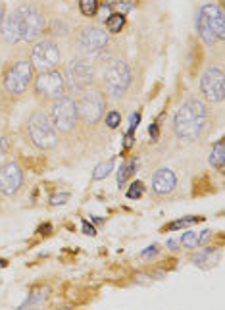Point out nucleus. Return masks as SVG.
<instances>
[{
  "instance_id": "nucleus-1",
  "label": "nucleus",
  "mask_w": 225,
  "mask_h": 310,
  "mask_svg": "<svg viewBox=\"0 0 225 310\" xmlns=\"http://www.w3.org/2000/svg\"><path fill=\"white\" fill-rule=\"evenodd\" d=\"M208 108L202 100L189 98L181 104V108L175 112L173 118V131L179 139L191 143L202 137L204 129L208 127Z\"/></svg>"
},
{
  "instance_id": "nucleus-2",
  "label": "nucleus",
  "mask_w": 225,
  "mask_h": 310,
  "mask_svg": "<svg viewBox=\"0 0 225 310\" xmlns=\"http://www.w3.org/2000/svg\"><path fill=\"white\" fill-rule=\"evenodd\" d=\"M196 31L206 44H214L225 37L224 10L216 4H204L196 16Z\"/></svg>"
},
{
  "instance_id": "nucleus-3",
  "label": "nucleus",
  "mask_w": 225,
  "mask_h": 310,
  "mask_svg": "<svg viewBox=\"0 0 225 310\" xmlns=\"http://www.w3.org/2000/svg\"><path fill=\"white\" fill-rule=\"evenodd\" d=\"M27 133L31 143L41 151H52L58 147V131L42 110H35L27 122Z\"/></svg>"
},
{
  "instance_id": "nucleus-4",
  "label": "nucleus",
  "mask_w": 225,
  "mask_h": 310,
  "mask_svg": "<svg viewBox=\"0 0 225 310\" xmlns=\"http://www.w3.org/2000/svg\"><path fill=\"white\" fill-rule=\"evenodd\" d=\"M65 91H73V93H83L87 91L93 83H95V66L87 58H73L71 62L65 66Z\"/></svg>"
},
{
  "instance_id": "nucleus-5",
  "label": "nucleus",
  "mask_w": 225,
  "mask_h": 310,
  "mask_svg": "<svg viewBox=\"0 0 225 310\" xmlns=\"http://www.w3.org/2000/svg\"><path fill=\"white\" fill-rule=\"evenodd\" d=\"M48 118L52 125L56 127V131L62 133H71L77 124H79V116H77V100L73 96H60L56 100H52Z\"/></svg>"
},
{
  "instance_id": "nucleus-6",
  "label": "nucleus",
  "mask_w": 225,
  "mask_h": 310,
  "mask_svg": "<svg viewBox=\"0 0 225 310\" xmlns=\"http://www.w3.org/2000/svg\"><path fill=\"white\" fill-rule=\"evenodd\" d=\"M131 85V67L125 60L114 58L104 67V87L112 98H122Z\"/></svg>"
},
{
  "instance_id": "nucleus-7",
  "label": "nucleus",
  "mask_w": 225,
  "mask_h": 310,
  "mask_svg": "<svg viewBox=\"0 0 225 310\" xmlns=\"http://www.w3.org/2000/svg\"><path fill=\"white\" fill-rule=\"evenodd\" d=\"M110 44V37L108 31H104L102 27L91 25V27H83L77 35V50L81 54V58L93 60L104 54V50Z\"/></svg>"
},
{
  "instance_id": "nucleus-8",
  "label": "nucleus",
  "mask_w": 225,
  "mask_h": 310,
  "mask_svg": "<svg viewBox=\"0 0 225 310\" xmlns=\"http://www.w3.org/2000/svg\"><path fill=\"white\" fill-rule=\"evenodd\" d=\"M106 108V96L98 89H87L81 93V98L77 100V116L79 122L85 125H97Z\"/></svg>"
},
{
  "instance_id": "nucleus-9",
  "label": "nucleus",
  "mask_w": 225,
  "mask_h": 310,
  "mask_svg": "<svg viewBox=\"0 0 225 310\" xmlns=\"http://www.w3.org/2000/svg\"><path fill=\"white\" fill-rule=\"evenodd\" d=\"M16 22H18V29H20V39L21 41H35L41 37V33L44 29V16L41 14V10H37L31 4L20 6L18 10H14Z\"/></svg>"
},
{
  "instance_id": "nucleus-10",
  "label": "nucleus",
  "mask_w": 225,
  "mask_h": 310,
  "mask_svg": "<svg viewBox=\"0 0 225 310\" xmlns=\"http://www.w3.org/2000/svg\"><path fill=\"white\" fill-rule=\"evenodd\" d=\"M33 79V64L31 60H20L16 62L4 75V89L10 94H23L27 91Z\"/></svg>"
},
{
  "instance_id": "nucleus-11",
  "label": "nucleus",
  "mask_w": 225,
  "mask_h": 310,
  "mask_svg": "<svg viewBox=\"0 0 225 310\" xmlns=\"http://www.w3.org/2000/svg\"><path fill=\"white\" fill-rule=\"evenodd\" d=\"M35 93L42 96L44 100H56L65 94V81L64 75L56 69L50 71H39L35 79Z\"/></svg>"
},
{
  "instance_id": "nucleus-12",
  "label": "nucleus",
  "mask_w": 225,
  "mask_h": 310,
  "mask_svg": "<svg viewBox=\"0 0 225 310\" xmlns=\"http://www.w3.org/2000/svg\"><path fill=\"white\" fill-rule=\"evenodd\" d=\"M60 48L54 41H41L33 46L31 52V64L33 69L37 71H50V69H56V66L60 64Z\"/></svg>"
},
{
  "instance_id": "nucleus-13",
  "label": "nucleus",
  "mask_w": 225,
  "mask_h": 310,
  "mask_svg": "<svg viewBox=\"0 0 225 310\" xmlns=\"http://www.w3.org/2000/svg\"><path fill=\"white\" fill-rule=\"evenodd\" d=\"M200 91L208 102H222L225 93L224 71L220 67H208L200 77Z\"/></svg>"
},
{
  "instance_id": "nucleus-14",
  "label": "nucleus",
  "mask_w": 225,
  "mask_h": 310,
  "mask_svg": "<svg viewBox=\"0 0 225 310\" xmlns=\"http://www.w3.org/2000/svg\"><path fill=\"white\" fill-rule=\"evenodd\" d=\"M23 185V172L16 162H6L0 166V195L14 197Z\"/></svg>"
},
{
  "instance_id": "nucleus-15",
  "label": "nucleus",
  "mask_w": 225,
  "mask_h": 310,
  "mask_svg": "<svg viewBox=\"0 0 225 310\" xmlns=\"http://www.w3.org/2000/svg\"><path fill=\"white\" fill-rule=\"evenodd\" d=\"M177 185V177L169 168H162L152 177V191L156 195H169Z\"/></svg>"
},
{
  "instance_id": "nucleus-16",
  "label": "nucleus",
  "mask_w": 225,
  "mask_h": 310,
  "mask_svg": "<svg viewBox=\"0 0 225 310\" xmlns=\"http://www.w3.org/2000/svg\"><path fill=\"white\" fill-rule=\"evenodd\" d=\"M2 35H4V39H6L8 43H12V44H16V43H20V41H21V39H20V29H18V22H16L14 12H12L8 18H4V23H2Z\"/></svg>"
},
{
  "instance_id": "nucleus-17",
  "label": "nucleus",
  "mask_w": 225,
  "mask_h": 310,
  "mask_svg": "<svg viewBox=\"0 0 225 310\" xmlns=\"http://www.w3.org/2000/svg\"><path fill=\"white\" fill-rule=\"evenodd\" d=\"M210 164H212L216 170H220V172L225 170V141L224 139H220V141L214 143L212 153H210Z\"/></svg>"
},
{
  "instance_id": "nucleus-18",
  "label": "nucleus",
  "mask_w": 225,
  "mask_h": 310,
  "mask_svg": "<svg viewBox=\"0 0 225 310\" xmlns=\"http://www.w3.org/2000/svg\"><path fill=\"white\" fill-rule=\"evenodd\" d=\"M46 299H48V289L44 287V289H35L29 293V297L25 299V303H21V307L20 309H31V307H41L42 303H46Z\"/></svg>"
},
{
  "instance_id": "nucleus-19",
  "label": "nucleus",
  "mask_w": 225,
  "mask_h": 310,
  "mask_svg": "<svg viewBox=\"0 0 225 310\" xmlns=\"http://www.w3.org/2000/svg\"><path fill=\"white\" fill-rule=\"evenodd\" d=\"M135 172H137V162H135V160H131V162H127L125 166H122L120 172H118V185L120 187L125 185L129 177L135 176Z\"/></svg>"
},
{
  "instance_id": "nucleus-20",
  "label": "nucleus",
  "mask_w": 225,
  "mask_h": 310,
  "mask_svg": "<svg viewBox=\"0 0 225 310\" xmlns=\"http://www.w3.org/2000/svg\"><path fill=\"white\" fill-rule=\"evenodd\" d=\"M125 25V16L123 14H112L106 20V29L110 33H120Z\"/></svg>"
},
{
  "instance_id": "nucleus-21",
  "label": "nucleus",
  "mask_w": 225,
  "mask_h": 310,
  "mask_svg": "<svg viewBox=\"0 0 225 310\" xmlns=\"http://www.w3.org/2000/svg\"><path fill=\"white\" fill-rule=\"evenodd\" d=\"M112 170H114V160H106V162H102V164H98L97 168H95V172H93V179H106L110 174H112Z\"/></svg>"
},
{
  "instance_id": "nucleus-22",
  "label": "nucleus",
  "mask_w": 225,
  "mask_h": 310,
  "mask_svg": "<svg viewBox=\"0 0 225 310\" xmlns=\"http://www.w3.org/2000/svg\"><path fill=\"white\" fill-rule=\"evenodd\" d=\"M179 243H181L185 248L200 247V231H187V233L181 237V241H179Z\"/></svg>"
},
{
  "instance_id": "nucleus-23",
  "label": "nucleus",
  "mask_w": 225,
  "mask_h": 310,
  "mask_svg": "<svg viewBox=\"0 0 225 310\" xmlns=\"http://www.w3.org/2000/svg\"><path fill=\"white\" fill-rule=\"evenodd\" d=\"M79 10L83 16L93 18L98 12V0H79Z\"/></svg>"
},
{
  "instance_id": "nucleus-24",
  "label": "nucleus",
  "mask_w": 225,
  "mask_h": 310,
  "mask_svg": "<svg viewBox=\"0 0 225 310\" xmlns=\"http://www.w3.org/2000/svg\"><path fill=\"white\" fill-rule=\"evenodd\" d=\"M200 218L196 216H189V218H181V220H175V221H171L165 229L167 231H177V229H183V227H189V225H193V223H196Z\"/></svg>"
},
{
  "instance_id": "nucleus-25",
  "label": "nucleus",
  "mask_w": 225,
  "mask_h": 310,
  "mask_svg": "<svg viewBox=\"0 0 225 310\" xmlns=\"http://www.w3.org/2000/svg\"><path fill=\"white\" fill-rule=\"evenodd\" d=\"M143 193H144V185H143L141 181H135V183H131V187L127 189V197H129V199H141V197H143Z\"/></svg>"
},
{
  "instance_id": "nucleus-26",
  "label": "nucleus",
  "mask_w": 225,
  "mask_h": 310,
  "mask_svg": "<svg viewBox=\"0 0 225 310\" xmlns=\"http://www.w3.org/2000/svg\"><path fill=\"white\" fill-rule=\"evenodd\" d=\"M120 122H122V114H120V112L112 110V112L106 114V125H108L110 129H116V127L120 125Z\"/></svg>"
},
{
  "instance_id": "nucleus-27",
  "label": "nucleus",
  "mask_w": 225,
  "mask_h": 310,
  "mask_svg": "<svg viewBox=\"0 0 225 310\" xmlns=\"http://www.w3.org/2000/svg\"><path fill=\"white\" fill-rule=\"evenodd\" d=\"M212 254H214V250H212V248H204V250H200V252H196V254H194L193 262L194 264H198V266H202V264H204V262H206Z\"/></svg>"
},
{
  "instance_id": "nucleus-28",
  "label": "nucleus",
  "mask_w": 225,
  "mask_h": 310,
  "mask_svg": "<svg viewBox=\"0 0 225 310\" xmlns=\"http://www.w3.org/2000/svg\"><path fill=\"white\" fill-rule=\"evenodd\" d=\"M69 200V193H60V195H54L50 199V204L52 206H58V204H65Z\"/></svg>"
},
{
  "instance_id": "nucleus-29",
  "label": "nucleus",
  "mask_w": 225,
  "mask_h": 310,
  "mask_svg": "<svg viewBox=\"0 0 225 310\" xmlns=\"http://www.w3.org/2000/svg\"><path fill=\"white\" fill-rule=\"evenodd\" d=\"M156 252H158V245H152L150 248L143 250V252H141V256H143V258H152V256H156Z\"/></svg>"
},
{
  "instance_id": "nucleus-30",
  "label": "nucleus",
  "mask_w": 225,
  "mask_h": 310,
  "mask_svg": "<svg viewBox=\"0 0 225 310\" xmlns=\"http://www.w3.org/2000/svg\"><path fill=\"white\" fill-rule=\"evenodd\" d=\"M83 233L93 237V235H97V229H95V227H93V225H91V223L85 220V221H83Z\"/></svg>"
},
{
  "instance_id": "nucleus-31",
  "label": "nucleus",
  "mask_w": 225,
  "mask_h": 310,
  "mask_svg": "<svg viewBox=\"0 0 225 310\" xmlns=\"http://www.w3.org/2000/svg\"><path fill=\"white\" fill-rule=\"evenodd\" d=\"M133 131H135V129L129 127L127 135H125V141H123V147H125V149H131V147H133Z\"/></svg>"
},
{
  "instance_id": "nucleus-32",
  "label": "nucleus",
  "mask_w": 225,
  "mask_h": 310,
  "mask_svg": "<svg viewBox=\"0 0 225 310\" xmlns=\"http://www.w3.org/2000/svg\"><path fill=\"white\" fill-rule=\"evenodd\" d=\"M129 10H133V4H129V2H122V4H120V12H118V14H123V16H125Z\"/></svg>"
},
{
  "instance_id": "nucleus-33",
  "label": "nucleus",
  "mask_w": 225,
  "mask_h": 310,
  "mask_svg": "<svg viewBox=\"0 0 225 310\" xmlns=\"http://www.w3.org/2000/svg\"><path fill=\"white\" fill-rule=\"evenodd\" d=\"M6 151H8V141L4 137H0V158H4Z\"/></svg>"
},
{
  "instance_id": "nucleus-34",
  "label": "nucleus",
  "mask_w": 225,
  "mask_h": 310,
  "mask_svg": "<svg viewBox=\"0 0 225 310\" xmlns=\"http://www.w3.org/2000/svg\"><path fill=\"white\" fill-rule=\"evenodd\" d=\"M110 14H112V8H110V4H106V8H102V16H100V20L104 22V20H108L110 18Z\"/></svg>"
},
{
  "instance_id": "nucleus-35",
  "label": "nucleus",
  "mask_w": 225,
  "mask_h": 310,
  "mask_svg": "<svg viewBox=\"0 0 225 310\" xmlns=\"http://www.w3.org/2000/svg\"><path fill=\"white\" fill-rule=\"evenodd\" d=\"M139 122H141V114H133V116H131V120H129V124H131V129H135V127L139 125Z\"/></svg>"
},
{
  "instance_id": "nucleus-36",
  "label": "nucleus",
  "mask_w": 225,
  "mask_h": 310,
  "mask_svg": "<svg viewBox=\"0 0 225 310\" xmlns=\"http://www.w3.org/2000/svg\"><path fill=\"white\" fill-rule=\"evenodd\" d=\"M148 133H150V137L156 141V139H158V125H154V124L150 125V127H148Z\"/></svg>"
},
{
  "instance_id": "nucleus-37",
  "label": "nucleus",
  "mask_w": 225,
  "mask_h": 310,
  "mask_svg": "<svg viewBox=\"0 0 225 310\" xmlns=\"http://www.w3.org/2000/svg\"><path fill=\"white\" fill-rule=\"evenodd\" d=\"M167 247L171 248V250H177V241H173V239H169V241H167Z\"/></svg>"
},
{
  "instance_id": "nucleus-38",
  "label": "nucleus",
  "mask_w": 225,
  "mask_h": 310,
  "mask_svg": "<svg viewBox=\"0 0 225 310\" xmlns=\"http://www.w3.org/2000/svg\"><path fill=\"white\" fill-rule=\"evenodd\" d=\"M2 23H4V6L0 4V29H2Z\"/></svg>"
},
{
  "instance_id": "nucleus-39",
  "label": "nucleus",
  "mask_w": 225,
  "mask_h": 310,
  "mask_svg": "<svg viewBox=\"0 0 225 310\" xmlns=\"http://www.w3.org/2000/svg\"><path fill=\"white\" fill-rule=\"evenodd\" d=\"M114 2H118V0H108V4H114Z\"/></svg>"
}]
</instances>
